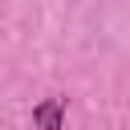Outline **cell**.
<instances>
[{"instance_id": "1", "label": "cell", "mask_w": 130, "mask_h": 130, "mask_svg": "<svg viewBox=\"0 0 130 130\" xmlns=\"http://www.w3.org/2000/svg\"><path fill=\"white\" fill-rule=\"evenodd\" d=\"M32 130H65V98H41L32 106Z\"/></svg>"}]
</instances>
